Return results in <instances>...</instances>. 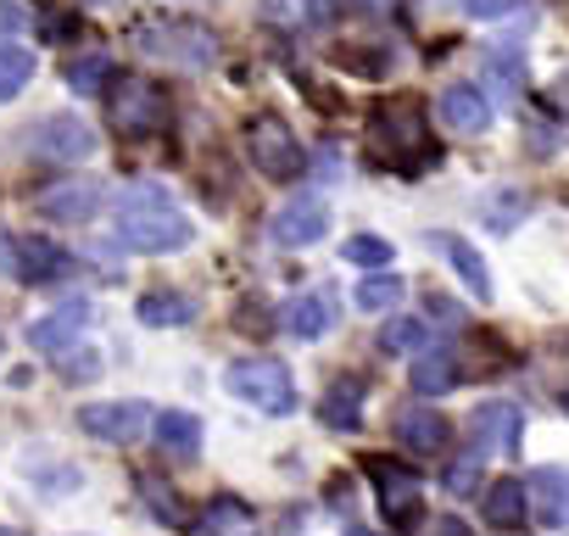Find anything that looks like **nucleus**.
I'll use <instances>...</instances> for the list:
<instances>
[{
    "mask_svg": "<svg viewBox=\"0 0 569 536\" xmlns=\"http://www.w3.org/2000/svg\"><path fill=\"white\" fill-rule=\"evenodd\" d=\"M190 235H196V224L184 218V207L162 185L140 179V185H129L118 196V240L129 251H146V257L179 251V246H190Z\"/></svg>",
    "mask_w": 569,
    "mask_h": 536,
    "instance_id": "obj_1",
    "label": "nucleus"
},
{
    "mask_svg": "<svg viewBox=\"0 0 569 536\" xmlns=\"http://www.w3.org/2000/svg\"><path fill=\"white\" fill-rule=\"evenodd\" d=\"M369 162L375 168H397V173H413V168L436 162V146L425 140L419 101H408V96L375 101V112H369Z\"/></svg>",
    "mask_w": 569,
    "mask_h": 536,
    "instance_id": "obj_2",
    "label": "nucleus"
},
{
    "mask_svg": "<svg viewBox=\"0 0 569 536\" xmlns=\"http://www.w3.org/2000/svg\"><path fill=\"white\" fill-rule=\"evenodd\" d=\"M107 123H112V135H123V140H146V135H162V129L173 123V101H168L162 85H151V79H140V73H123V79H112V90H107Z\"/></svg>",
    "mask_w": 569,
    "mask_h": 536,
    "instance_id": "obj_3",
    "label": "nucleus"
},
{
    "mask_svg": "<svg viewBox=\"0 0 569 536\" xmlns=\"http://www.w3.org/2000/svg\"><path fill=\"white\" fill-rule=\"evenodd\" d=\"M246 151H251L257 173H268V179H302V168H308L302 140L291 135V123L273 118V112H262V118L246 123Z\"/></svg>",
    "mask_w": 569,
    "mask_h": 536,
    "instance_id": "obj_4",
    "label": "nucleus"
},
{
    "mask_svg": "<svg viewBox=\"0 0 569 536\" xmlns=\"http://www.w3.org/2000/svg\"><path fill=\"white\" fill-rule=\"evenodd\" d=\"M229 391L262 414H291L297 408V386H291V369L279 358H240L229 364Z\"/></svg>",
    "mask_w": 569,
    "mask_h": 536,
    "instance_id": "obj_5",
    "label": "nucleus"
},
{
    "mask_svg": "<svg viewBox=\"0 0 569 536\" xmlns=\"http://www.w3.org/2000/svg\"><path fill=\"white\" fill-rule=\"evenodd\" d=\"M0 268L18 286H51V280L73 275V257L46 235H0Z\"/></svg>",
    "mask_w": 569,
    "mask_h": 536,
    "instance_id": "obj_6",
    "label": "nucleus"
},
{
    "mask_svg": "<svg viewBox=\"0 0 569 536\" xmlns=\"http://www.w3.org/2000/svg\"><path fill=\"white\" fill-rule=\"evenodd\" d=\"M519 453V408L513 403H480L469 414V458Z\"/></svg>",
    "mask_w": 569,
    "mask_h": 536,
    "instance_id": "obj_7",
    "label": "nucleus"
},
{
    "mask_svg": "<svg viewBox=\"0 0 569 536\" xmlns=\"http://www.w3.org/2000/svg\"><path fill=\"white\" fill-rule=\"evenodd\" d=\"M369 475H375V486H380V514H386V525H413V519H419V475H413L408 464H397V458H375Z\"/></svg>",
    "mask_w": 569,
    "mask_h": 536,
    "instance_id": "obj_8",
    "label": "nucleus"
},
{
    "mask_svg": "<svg viewBox=\"0 0 569 536\" xmlns=\"http://www.w3.org/2000/svg\"><path fill=\"white\" fill-rule=\"evenodd\" d=\"M325 229H330V207H325V201H313V196L284 201V207L268 218L273 246H313V240H325Z\"/></svg>",
    "mask_w": 569,
    "mask_h": 536,
    "instance_id": "obj_9",
    "label": "nucleus"
},
{
    "mask_svg": "<svg viewBox=\"0 0 569 536\" xmlns=\"http://www.w3.org/2000/svg\"><path fill=\"white\" fill-rule=\"evenodd\" d=\"M79 425H84V436H101V441H140L146 436V425H151V414H146V403H90V408H79Z\"/></svg>",
    "mask_w": 569,
    "mask_h": 536,
    "instance_id": "obj_10",
    "label": "nucleus"
},
{
    "mask_svg": "<svg viewBox=\"0 0 569 536\" xmlns=\"http://www.w3.org/2000/svg\"><path fill=\"white\" fill-rule=\"evenodd\" d=\"M34 207L46 218H57V224H90L96 207H101V185L96 179H57V185H46L34 196Z\"/></svg>",
    "mask_w": 569,
    "mask_h": 536,
    "instance_id": "obj_11",
    "label": "nucleus"
},
{
    "mask_svg": "<svg viewBox=\"0 0 569 536\" xmlns=\"http://www.w3.org/2000/svg\"><path fill=\"white\" fill-rule=\"evenodd\" d=\"M90 325V302L84 297H68L62 308H51L46 319H34L29 325V347L34 353H46V358H57V353H68L73 347V336Z\"/></svg>",
    "mask_w": 569,
    "mask_h": 536,
    "instance_id": "obj_12",
    "label": "nucleus"
},
{
    "mask_svg": "<svg viewBox=\"0 0 569 536\" xmlns=\"http://www.w3.org/2000/svg\"><path fill=\"white\" fill-rule=\"evenodd\" d=\"M391 436H397L408 453H441L447 436H452V425H447L430 403H402L397 419H391Z\"/></svg>",
    "mask_w": 569,
    "mask_h": 536,
    "instance_id": "obj_13",
    "label": "nucleus"
},
{
    "mask_svg": "<svg viewBox=\"0 0 569 536\" xmlns=\"http://www.w3.org/2000/svg\"><path fill=\"white\" fill-rule=\"evenodd\" d=\"M34 151L40 157H57V162H79V157H90L96 151V135H90V123L84 118H46L40 129H34Z\"/></svg>",
    "mask_w": 569,
    "mask_h": 536,
    "instance_id": "obj_14",
    "label": "nucleus"
},
{
    "mask_svg": "<svg viewBox=\"0 0 569 536\" xmlns=\"http://www.w3.org/2000/svg\"><path fill=\"white\" fill-rule=\"evenodd\" d=\"M425 246H436L452 268H458V280L469 286V297L475 302H491V275H486V257L469 246V240H458V235H447V229H430L425 235Z\"/></svg>",
    "mask_w": 569,
    "mask_h": 536,
    "instance_id": "obj_15",
    "label": "nucleus"
},
{
    "mask_svg": "<svg viewBox=\"0 0 569 536\" xmlns=\"http://www.w3.org/2000/svg\"><path fill=\"white\" fill-rule=\"evenodd\" d=\"M441 123L452 135H486L491 129V101L475 85H452V90H441Z\"/></svg>",
    "mask_w": 569,
    "mask_h": 536,
    "instance_id": "obj_16",
    "label": "nucleus"
},
{
    "mask_svg": "<svg viewBox=\"0 0 569 536\" xmlns=\"http://www.w3.org/2000/svg\"><path fill=\"white\" fill-rule=\"evenodd\" d=\"M284 330L291 336H302V341H319L330 325H336V297L330 291H302V297H291L284 302Z\"/></svg>",
    "mask_w": 569,
    "mask_h": 536,
    "instance_id": "obj_17",
    "label": "nucleus"
},
{
    "mask_svg": "<svg viewBox=\"0 0 569 536\" xmlns=\"http://www.w3.org/2000/svg\"><path fill=\"white\" fill-rule=\"evenodd\" d=\"M151 436H157V447H162L168 458H196V453H201V419H190V414H179V408L157 414V419H151Z\"/></svg>",
    "mask_w": 569,
    "mask_h": 536,
    "instance_id": "obj_18",
    "label": "nucleus"
},
{
    "mask_svg": "<svg viewBox=\"0 0 569 536\" xmlns=\"http://www.w3.org/2000/svg\"><path fill=\"white\" fill-rule=\"evenodd\" d=\"M319 419L330 425V430H358L363 425V380H336L330 391H325V403H319Z\"/></svg>",
    "mask_w": 569,
    "mask_h": 536,
    "instance_id": "obj_19",
    "label": "nucleus"
},
{
    "mask_svg": "<svg viewBox=\"0 0 569 536\" xmlns=\"http://www.w3.org/2000/svg\"><path fill=\"white\" fill-rule=\"evenodd\" d=\"M525 497H536L541 525H569V469H536Z\"/></svg>",
    "mask_w": 569,
    "mask_h": 536,
    "instance_id": "obj_20",
    "label": "nucleus"
},
{
    "mask_svg": "<svg viewBox=\"0 0 569 536\" xmlns=\"http://www.w3.org/2000/svg\"><path fill=\"white\" fill-rule=\"evenodd\" d=\"M458 358H469V364H458V380H480V375H497L508 364V347L491 330H469L463 347H458Z\"/></svg>",
    "mask_w": 569,
    "mask_h": 536,
    "instance_id": "obj_21",
    "label": "nucleus"
},
{
    "mask_svg": "<svg viewBox=\"0 0 569 536\" xmlns=\"http://www.w3.org/2000/svg\"><path fill=\"white\" fill-rule=\"evenodd\" d=\"M458 386V353H425L413 358V391L419 397H441Z\"/></svg>",
    "mask_w": 569,
    "mask_h": 536,
    "instance_id": "obj_22",
    "label": "nucleus"
},
{
    "mask_svg": "<svg viewBox=\"0 0 569 536\" xmlns=\"http://www.w3.org/2000/svg\"><path fill=\"white\" fill-rule=\"evenodd\" d=\"M480 497H486V519L491 525H502V530H519L525 525V486L519 480H491Z\"/></svg>",
    "mask_w": 569,
    "mask_h": 536,
    "instance_id": "obj_23",
    "label": "nucleus"
},
{
    "mask_svg": "<svg viewBox=\"0 0 569 536\" xmlns=\"http://www.w3.org/2000/svg\"><path fill=\"white\" fill-rule=\"evenodd\" d=\"M140 319H146V325H190L196 308H190V297H179V291H146V297H140Z\"/></svg>",
    "mask_w": 569,
    "mask_h": 536,
    "instance_id": "obj_24",
    "label": "nucleus"
},
{
    "mask_svg": "<svg viewBox=\"0 0 569 536\" xmlns=\"http://www.w3.org/2000/svg\"><path fill=\"white\" fill-rule=\"evenodd\" d=\"M62 73H68V85H73L79 96H101V90L112 85V62H107V51H90V57L68 62Z\"/></svg>",
    "mask_w": 569,
    "mask_h": 536,
    "instance_id": "obj_25",
    "label": "nucleus"
},
{
    "mask_svg": "<svg viewBox=\"0 0 569 536\" xmlns=\"http://www.w3.org/2000/svg\"><path fill=\"white\" fill-rule=\"evenodd\" d=\"M419 341H425V325H419L413 314H397V319L380 325V353H386V358H408Z\"/></svg>",
    "mask_w": 569,
    "mask_h": 536,
    "instance_id": "obj_26",
    "label": "nucleus"
},
{
    "mask_svg": "<svg viewBox=\"0 0 569 536\" xmlns=\"http://www.w3.org/2000/svg\"><path fill=\"white\" fill-rule=\"evenodd\" d=\"M402 297H408V286H402L397 275H375V280L358 286V308H363V314H391Z\"/></svg>",
    "mask_w": 569,
    "mask_h": 536,
    "instance_id": "obj_27",
    "label": "nucleus"
},
{
    "mask_svg": "<svg viewBox=\"0 0 569 536\" xmlns=\"http://www.w3.org/2000/svg\"><path fill=\"white\" fill-rule=\"evenodd\" d=\"M140 497L151 503V514H157L162 525H190V508L173 497V486H168V480H140Z\"/></svg>",
    "mask_w": 569,
    "mask_h": 536,
    "instance_id": "obj_28",
    "label": "nucleus"
},
{
    "mask_svg": "<svg viewBox=\"0 0 569 536\" xmlns=\"http://www.w3.org/2000/svg\"><path fill=\"white\" fill-rule=\"evenodd\" d=\"M29 73H34V57L23 46H0V101L18 96L29 85Z\"/></svg>",
    "mask_w": 569,
    "mask_h": 536,
    "instance_id": "obj_29",
    "label": "nucleus"
},
{
    "mask_svg": "<svg viewBox=\"0 0 569 536\" xmlns=\"http://www.w3.org/2000/svg\"><path fill=\"white\" fill-rule=\"evenodd\" d=\"M347 257H352V262H369V268H386V262H391V240H380V235H352V240H347Z\"/></svg>",
    "mask_w": 569,
    "mask_h": 536,
    "instance_id": "obj_30",
    "label": "nucleus"
},
{
    "mask_svg": "<svg viewBox=\"0 0 569 536\" xmlns=\"http://www.w3.org/2000/svg\"><path fill=\"white\" fill-rule=\"evenodd\" d=\"M336 62H347L352 73H386V68H391L386 51H369V57H363V51H336Z\"/></svg>",
    "mask_w": 569,
    "mask_h": 536,
    "instance_id": "obj_31",
    "label": "nucleus"
},
{
    "mask_svg": "<svg viewBox=\"0 0 569 536\" xmlns=\"http://www.w3.org/2000/svg\"><path fill=\"white\" fill-rule=\"evenodd\" d=\"M475 480H480V458H463V464L447 469V492H452V497H469Z\"/></svg>",
    "mask_w": 569,
    "mask_h": 536,
    "instance_id": "obj_32",
    "label": "nucleus"
},
{
    "mask_svg": "<svg viewBox=\"0 0 569 536\" xmlns=\"http://www.w3.org/2000/svg\"><path fill=\"white\" fill-rule=\"evenodd\" d=\"M469 7V18H508V12H519V0H463Z\"/></svg>",
    "mask_w": 569,
    "mask_h": 536,
    "instance_id": "obj_33",
    "label": "nucleus"
},
{
    "mask_svg": "<svg viewBox=\"0 0 569 536\" xmlns=\"http://www.w3.org/2000/svg\"><path fill=\"white\" fill-rule=\"evenodd\" d=\"M419 536H475V530H469L458 514H441V519H425V530H419Z\"/></svg>",
    "mask_w": 569,
    "mask_h": 536,
    "instance_id": "obj_34",
    "label": "nucleus"
},
{
    "mask_svg": "<svg viewBox=\"0 0 569 536\" xmlns=\"http://www.w3.org/2000/svg\"><path fill=\"white\" fill-rule=\"evenodd\" d=\"M347 536H380V530H347Z\"/></svg>",
    "mask_w": 569,
    "mask_h": 536,
    "instance_id": "obj_35",
    "label": "nucleus"
},
{
    "mask_svg": "<svg viewBox=\"0 0 569 536\" xmlns=\"http://www.w3.org/2000/svg\"><path fill=\"white\" fill-rule=\"evenodd\" d=\"M0 536H23V530H0Z\"/></svg>",
    "mask_w": 569,
    "mask_h": 536,
    "instance_id": "obj_36",
    "label": "nucleus"
},
{
    "mask_svg": "<svg viewBox=\"0 0 569 536\" xmlns=\"http://www.w3.org/2000/svg\"><path fill=\"white\" fill-rule=\"evenodd\" d=\"M563 408H569V386H563Z\"/></svg>",
    "mask_w": 569,
    "mask_h": 536,
    "instance_id": "obj_37",
    "label": "nucleus"
}]
</instances>
